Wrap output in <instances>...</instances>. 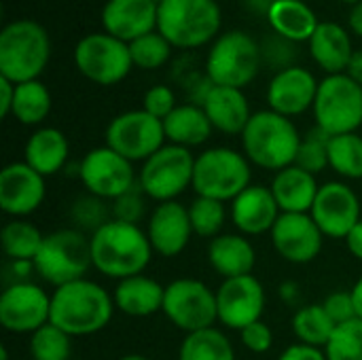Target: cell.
<instances>
[{"mask_svg": "<svg viewBox=\"0 0 362 360\" xmlns=\"http://www.w3.org/2000/svg\"><path fill=\"white\" fill-rule=\"evenodd\" d=\"M112 295L93 280L81 278L51 293V325L70 337L95 335L108 327L115 314Z\"/></svg>", "mask_w": 362, "mask_h": 360, "instance_id": "6da1fadb", "label": "cell"}, {"mask_svg": "<svg viewBox=\"0 0 362 360\" xmlns=\"http://www.w3.org/2000/svg\"><path fill=\"white\" fill-rule=\"evenodd\" d=\"M89 244L93 267L117 282L142 274L155 252L144 229L115 219L91 233Z\"/></svg>", "mask_w": 362, "mask_h": 360, "instance_id": "7a4b0ae2", "label": "cell"}, {"mask_svg": "<svg viewBox=\"0 0 362 360\" xmlns=\"http://www.w3.org/2000/svg\"><path fill=\"white\" fill-rule=\"evenodd\" d=\"M301 140L303 138L299 136L295 123L272 108L255 112L242 132V149L246 159L269 172H280L295 166Z\"/></svg>", "mask_w": 362, "mask_h": 360, "instance_id": "3957f363", "label": "cell"}, {"mask_svg": "<svg viewBox=\"0 0 362 360\" xmlns=\"http://www.w3.org/2000/svg\"><path fill=\"white\" fill-rule=\"evenodd\" d=\"M51 55L47 30L32 19H17L0 32V76L15 85L36 81Z\"/></svg>", "mask_w": 362, "mask_h": 360, "instance_id": "277c9868", "label": "cell"}, {"mask_svg": "<svg viewBox=\"0 0 362 360\" xmlns=\"http://www.w3.org/2000/svg\"><path fill=\"white\" fill-rule=\"evenodd\" d=\"M157 28L172 47L197 49L218 34L221 8L216 0H159Z\"/></svg>", "mask_w": 362, "mask_h": 360, "instance_id": "5b68a950", "label": "cell"}, {"mask_svg": "<svg viewBox=\"0 0 362 360\" xmlns=\"http://www.w3.org/2000/svg\"><path fill=\"white\" fill-rule=\"evenodd\" d=\"M250 185L252 163L244 153H238L229 146H214L195 157L193 191L199 197L231 204Z\"/></svg>", "mask_w": 362, "mask_h": 360, "instance_id": "8992f818", "label": "cell"}, {"mask_svg": "<svg viewBox=\"0 0 362 360\" xmlns=\"http://www.w3.org/2000/svg\"><path fill=\"white\" fill-rule=\"evenodd\" d=\"M34 267L36 274L55 289L85 278L89 267H93L89 238L78 229H57L45 236Z\"/></svg>", "mask_w": 362, "mask_h": 360, "instance_id": "52a82bcc", "label": "cell"}, {"mask_svg": "<svg viewBox=\"0 0 362 360\" xmlns=\"http://www.w3.org/2000/svg\"><path fill=\"white\" fill-rule=\"evenodd\" d=\"M261 68V47L240 30L221 34L206 59V74L212 85L242 89Z\"/></svg>", "mask_w": 362, "mask_h": 360, "instance_id": "ba28073f", "label": "cell"}, {"mask_svg": "<svg viewBox=\"0 0 362 360\" xmlns=\"http://www.w3.org/2000/svg\"><path fill=\"white\" fill-rule=\"evenodd\" d=\"M316 127L329 136L354 134L362 125V85L344 74H329L314 100Z\"/></svg>", "mask_w": 362, "mask_h": 360, "instance_id": "9c48e42d", "label": "cell"}, {"mask_svg": "<svg viewBox=\"0 0 362 360\" xmlns=\"http://www.w3.org/2000/svg\"><path fill=\"white\" fill-rule=\"evenodd\" d=\"M193 170L195 157L189 149L163 144L142 163L138 172V185L146 197L159 204L176 202L180 193L193 187Z\"/></svg>", "mask_w": 362, "mask_h": 360, "instance_id": "30bf717a", "label": "cell"}, {"mask_svg": "<svg viewBox=\"0 0 362 360\" xmlns=\"http://www.w3.org/2000/svg\"><path fill=\"white\" fill-rule=\"evenodd\" d=\"M165 318L185 335L212 329L218 323L216 291L195 278H178L165 286Z\"/></svg>", "mask_w": 362, "mask_h": 360, "instance_id": "8fae6325", "label": "cell"}, {"mask_svg": "<svg viewBox=\"0 0 362 360\" xmlns=\"http://www.w3.org/2000/svg\"><path fill=\"white\" fill-rule=\"evenodd\" d=\"M74 64L85 79L104 87L121 83L134 66L129 45L110 34L81 38L74 47Z\"/></svg>", "mask_w": 362, "mask_h": 360, "instance_id": "7c38bea8", "label": "cell"}, {"mask_svg": "<svg viewBox=\"0 0 362 360\" xmlns=\"http://www.w3.org/2000/svg\"><path fill=\"white\" fill-rule=\"evenodd\" d=\"M165 140L163 121L148 115L146 110H127L115 117L106 127V146L132 163H144L163 146Z\"/></svg>", "mask_w": 362, "mask_h": 360, "instance_id": "4fadbf2b", "label": "cell"}, {"mask_svg": "<svg viewBox=\"0 0 362 360\" xmlns=\"http://www.w3.org/2000/svg\"><path fill=\"white\" fill-rule=\"evenodd\" d=\"M78 178L87 193L106 202L117 199L138 182L134 163L110 146L91 149L78 163Z\"/></svg>", "mask_w": 362, "mask_h": 360, "instance_id": "5bb4252c", "label": "cell"}, {"mask_svg": "<svg viewBox=\"0 0 362 360\" xmlns=\"http://www.w3.org/2000/svg\"><path fill=\"white\" fill-rule=\"evenodd\" d=\"M51 320V295L34 282H13L0 295V325L8 333L32 335Z\"/></svg>", "mask_w": 362, "mask_h": 360, "instance_id": "9a60e30c", "label": "cell"}, {"mask_svg": "<svg viewBox=\"0 0 362 360\" xmlns=\"http://www.w3.org/2000/svg\"><path fill=\"white\" fill-rule=\"evenodd\" d=\"M310 214L325 238L346 240V236L362 221L361 199L350 185L331 180L320 185Z\"/></svg>", "mask_w": 362, "mask_h": 360, "instance_id": "2e32d148", "label": "cell"}, {"mask_svg": "<svg viewBox=\"0 0 362 360\" xmlns=\"http://www.w3.org/2000/svg\"><path fill=\"white\" fill-rule=\"evenodd\" d=\"M216 310L223 327L242 331L261 320L265 310V289L252 274L223 280L216 289Z\"/></svg>", "mask_w": 362, "mask_h": 360, "instance_id": "e0dca14e", "label": "cell"}, {"mask_svg": "<svg viewBox=\"0 0 362 360\" xmlns=\"http://www.w3.org/2000/svg\"><path fill=\"white\" fill-rule=\"evenodd\" d=\"M269 233L276 252L295 265L312 263L325 244V233L314 223L312 214H280Z\"/></svg>", "mask_w": 362, "mask_h": 360, "instance_id": "ac0fdd59", "label": "cell"}, {"mask_svg": "<svg viewBox=\"0 0 362 360\" xmlns=\"http://www.w3.org/2000/svg\"><path fill=\"white\" fill-rule=\"evenodd\" d=\"M45 176L25 161H15L0 172V208L13 219L30 216L45 202Z\"/></svg>", "mask_w": 362, "mask_h": 360, "instance_id": "d6986e66", "label": "cell"}, {"mask_svg": "<svg viewBox=\"0 0 362 360\" xmlns=\"http://www.w3.org/2000/svg\"><path fill=\"white\" fill-rule=\"evenodd\" d=\"M146 236L153 250L159 257H178L191 242L193 227L189 219V208L178 202L159 204L146 223Z\"/></svg>", "mask_w": 362, "mask_h": 360, "instance_id": "ffe728a7", "label": "cell"}, {"mask_svg": "<svg viewBox=\"0 0 362 360\" xmlns=\"http://www.w3.org/2000/svg\"><path fill=\"white\" fill-rule=\"evenodd\" d=\"M318 85L320 83H316L310 70L293 66L282 72H276L267 87V102L274 112L291 119L303 115L308 108H314Z\"/></svg>", "mask_w": 362, "mask_h": 360, "instance_id": "44dd1931", "label": "cell"}, {"mask_svg": "<svg viewBox=\"0 0 362 360\" xmlns=\"http://www.w3.org/2000/svg\"><path fill=\"white\" fill-rule=\"evenodd\" d=\"M157 0H108L102 11V23L106 34L132 42L157 28Z\"/></svg>", "mask_w": 362, "mask_h": 360, "instance_id": "7402d4cb", "label": "cell"}, {"mask_svg": "<svg viewBox=\"0 0 362 360\" xmlns=\"http://www.w3.org/2000/svg\"><path fill=\"white\" fill-rule=\"evenodd\" d=\"M229 214L242 236H263L274 229L282 212L269 187L250 185L231 202Z\"/></svg>", "mask_w": 362, "mask_h": 360, "instance_id": "603a6c76", "label": "cell"}, {"mask_svg": "<svg viewBox=\"0 0 362 360\" xmlns=\"http://www.w3.org/2000/svg\"><path fill=\"white\" fill-rule=\"evenodd\" d=\"M202 108L206 110L212 127L229 136H242L252 117L246 95L235 87L212 85L202 102Z\"/></svg>", "mask_w": 362, "mask_h": 360, "instance_id": "cb8c5ba5", "label": "cell"}, {"mask_svg": "<svg viewBox=\"0 0 362 360\" xmlns=\"http://www.w3.org/2000/svg\"><path fill=\"white\" fill-rule=\"evenodd\" d=\"M269 189L282 214H310L320 185L314 174L299 166H288L276 172Z\"/></svg>", "mask_w": 362, "mask_h": 360, "instance_id": "d4e9b609", "label": "cell"}, {"mask_svg": "<svg viewBox=\"0 0 362 360\" xmlns=\"http://www.w3.org/2000/svg\"><path fill=\"white\" fill-rule=\"evenodd\" d=\"M163 297L165 286L144 274L119 280L112 293L115 308L132 318H148L157 312H163Z\"/></svg>", "mask_w": 362, "mask_h": 360, "instance_id": "484cf974", "label": "cell"}, {"mask_svg": "<svg viewBox=\"0 0 362 360\" xmlns=\"http://www.w3.org/2000/svg\"><path fill=\"white\" fill-rule=\"evenodd\" d=\"M208 261L223 280L250 276L257 265V250L250 240L242 233H221L210 240Z\"/></svg>", "mask_w": 362, "mask_h": 360, "instance_id": "4316f807", "label": "cell"}, {"mask_svg": "<svg viewBox=\"0 0 362 360\" xmlns=\"http://www.w3.org/2000/svg\"><path fill=\"white\" fill-rule=\"evenodd\" d=\"M70 155V144L64 132L55 127H40L30 134L23 146V161L38 174L53 176L66 168Z\"/></svg>", "mask_w": 362, "mask_h": 360, "instance_id": "83f0119b", "label": "cell"}, {"mask_svg": "<svg viewBox=\"0 0 362 360\" xmlns=\"http://www.w3.org/2000/svg\"><path fill=\"white\" fill-rule=\"evenodd\" d=\"M310 53L314 62L329 74H344L354 55L348 32L335 21L318 23L310 38Z\"/></svg>", "mask_w": 362, "mask_h": 360, "instance_id": "f1b7e54d", "label": "cell"}, {"mask_svg": "<svg viewBox=\"0 0 362 360\" xmlns=\"http://www.w3.org/2000/svg\"><path fill=\"white\" fill-rule=\"evenodd\" d=\"M165 138L176 146H199L212 134V123L206 110L197 104H180L163 119Z\"/></svg>", "mask_w": 362, "mask_h": 360, "instance_id": "f546056e", "label": "cell"}, {"mask_svg": "<svg viewBox=\"0 0 362 360\" xmlns=\"http://www.w3.org/2000/svg\"><path fill=\"white\" fill-rule=\"evenodd\" d=\"M267 19L276 34L293 42L310 40L318 28L314 11L303 0H276Z\"/></svg>", "mask_w": 362, "mask_h": 360, "instance_id": "4dcf8cb0", "label": "cell"}, {"mask_svg": "<svg viewBox=\"0 0 362 360\" xmlns=\"http://www.w3.org/2000/svg\"><path fill=\"white\" fill-rule=\"evenodd\" d=\"M178 360H235V350L229 337L212 327L185 335L178 348Z\"/></svg>", "mask_w": 362, "mask_h": 360, "instance_id": "1f68e13d", "label": "cell"}, {"mask_svg": "<svg viewBox=\"0 0 362 360\" xmlns=\"http://www.w3.org/2000/svg\"><path fill=\"white\" fill-rule=\"evenodd\" d=\"M293 333L299 339V344L325 350L331 335L335 333V323L329 318L322 303H310V306H301L295 312Z\"/></svg>", "mask_w": 362, "mask_h": 360, "instance_id": "d6a6232c", "label": "cell"}, {"mask_svg": "<svg viewBox=\"0 0 362 360\" xmlns=\"http://www.w3.org/2000/svg\"><path fill=\"white\" fill-rule=\"evenodd\" d=\"M42 240L45 236L38 231V227L23 219L8 221L0 231L2 252L11 261H34L42 246Z\"/></svg>", "mask_w": 362, "mask_h": 360, "instance_id": "836d02e7", "label": "cell"}, {"mask_svg": "<svg viewBox=\"0 0 362 360\" xmlns=\"http://www.w3.org/2000/svg\"><path fill=\"white\" fill-rule=\"evenodd\" d=\"M51 112V93L36 79L15 85V102L11 115L23 125H38Z\"/></svg>", "mask_w": 362, "mask_h": 360, "instance_id": "e575fe53", "label": "cell"}, {"mask_svg": "<svg viewBox=\"0 0 362 360\" xmlns=\"http://www.w3.org/2000/svg\"><path fill=\"white\" fill-rule=\"evenodd\" d=\"M329 168L344 178H362V136L341 134L329 140Z\"/></svg>", "mask_w": 362, "mask_h": 360, "instance_id": "d590c367", "label": "cell"}, {"mask_svg": "<svg viewBox=\"0 0 362 360\" xmlns=\"http://www.w3.org/2000/svg\"><path fill=\"white\" fill-rule=\"evenodd\" d=\"M28 350L32 360H70L72 337L49 323L30 335Z\"/></svg>", "mask_w": 362, "mask_h": 360, "instance_id": "8d00e7d4", "label": "cell"}, {"mask_svg": "<svg viewBox=\"0 0 362 360\" xmlns=\"http://www.w3.org/2000/svg\"><path fill=\"white\" fill-rule=\"evenodd\" d=\"M189 219H191V227L195 236L214 240L221 236L225 219H227L225 204L197 195L189 206Z\"/></svg>", "mask_w": 362, "mask_h": 360, "instance_id": "74e56055", "label": "cell"}, {"mask_svg": "<svg viewBox=\"0 0 362 360\" xmlns=\"http://www.w3.org/2000/svg\"><path fill=\"white\" fill-rule=\"evenodd\" d=\"M129 53H132L134 66L142 70H155V68H161L170 59L172 45L159 32H148L129 42Z\"/></svg>", "mask_w": 362, "mask_h": 360, "instance_id": "f35d334b", "label": "cell"}, {"mask_svg": "<svg viewBox=\"0 0 362 360\" xmlns=\"http://www.w3.org/2000/svg\"><path fill=\"white\" fill-rule=\"evenodd\" d=\"M327 360H362V320L354 318L335 327L329 344L325 346Z\"/></svg>", "mask_w": 362, "mask_h": 360, "instance_id": "ab89813d", "label": "cell"}, {"mask_svg": "<svg viewBox=\"0 0 362 360\" xmlns=\"http://www.w3.org/2000/svg\"><path fill=\"white\" fill-rule=\"evenodd\" d=\"M70 219L76 225L74 229H78L83 233L85 231L95 233L102 225H106L112 219V214H110V206L106 204V199H100L91 193H87L72 204Z\"/></svg>", "mask_w": 362, "mask_h": 360, "instance_id": "60d3db41", "label": "cell"}, {"mask_svg": "<svg viewBox=\"0 0 362 360\" xmlns=\"http://www.w3.org/2000/svg\"><path fill=\"white\" fill-rule=\"evenodd\" d=\"M329 140H331V136L325 134L322 129H318V127L312 129L301 140L295 166L303 168L305 172H310L314 176L318 172H322L325 168H329Z\"/></svg>", "mask_w": 362, "mask_h": 360, "instance_id": "b9f144b4", "label": "cell"}, {"mask_svg": "<svg viewBox=\"0 0 362 360\" xmlns=\"http://www.w3.org/2000/svg\"><path fill=\"white\" fill-rule=\"evenodd\" d=\"M261 47V64L282 72L286 68H293V62L297 57V45L280 34H272L263 40Z\"/></svg>", "mask_w": 362, "mask_h": 360, "instance_id": "7bdbcfd3", "label": "cell"}, {"mask_svg": "<svg viewBox=\"0 0 362 360\" xmlns=\"http://www.w3.org/2000/svg\"><path fill=\"white\" fill-rule=\"evenodd\" d=\"M144 210H146V195L138 182L129 191H125L123 195L110 202V214L115 221H121V223L138 225L144 216Z\"/></svg>", "mask_w": 362, "mask_h": 360, "instance_id": "ee69618b", "label": "cell"}, {"mask_svg": "<svg viewBox=\"0 0 362 360\" xmlns=\"http://www.w3.org/2000/svg\"><path fill=\"white\" fill-rule=\"evenodd\" d=\"M322 308L329 314V318L335 323V327L346 325V323L356 318V308H354V299H352L350 291H335V293H331L322 301Z\"/></svg>", "mask_w": 362, "mask_h": 360, "instance_id": "f6af8a7d", "label": "cell"}, {"mask_svg": "<svg viewBox=\"0 0 362 360\" xmlns=\"http://www.w3.org/2000/svg\"><path fill=\"white\" fill-rule=\"evenodd\" d=\"M176 108V98L174 91L165 85H155L144 93V102H142V110H146L148 115L157 117V119H165L172 110Z\"/></svg>", "mask_w": 362, "mask_h": 360, "instance_id": "bcb514c9", "label": "cell"}, {"mask_svg": "<svg viewBox=\"0 0 362 360\" xmlns=\"http://www.w3.org/2000/svg\"><path fill=\"white\" fill-rule=\"evenodd\" d=\"M240 339H242V346L252 352V354H265L272 350V344H274V333L272 329L263 323V320H257L248 327H244L240 331Z\"/></svg>", "mask_w": 362, "mask_h": 360, "instance_id": "7dc6e473", "label": "cell"}, {"mask_svg": "<svg viewBox=\"0 0 362 360\" xmlns=\"http://www.w3.org/2000/svg\"><path fill=\"white\" fill-rule=\"evenodd\" d=\"M278 360H327V354L320 348H312L305 344H293L278 356Z\"/></svg>", "mask_w": 362, "mask_h": 360, "instance_id": "c3c4849f", "label": "cell"}, {"mask_svg": "<svg viewBox=\"0 0 362 360\" xmlns=\"http://www.w3.org/2000/svg\"><path fill=\"white\" fill-rule=\"evenodd\" d=\"M15 102V83L0 76V117H8Z\"/></svg>", "mask_w": 362, "mask_h": 360, "instance_id": "681fc988", "label": "cell"}, {"mask_svg": "<svg viewBox=\"0 0 362 360\" xmlns=\"http://www.w3.org/2000/svg\"><path fill=\"white\" fill-rule=\"evenodd\" d=\"M36 272L34 261H11V274L15 282H30V274Z\"/></svg>", "mask_w": 362, "mask_h": 360, "instance_id": "f907efd6", "label": "cell"}, {"mask_svg": "<svg viewBox=\"0 0 362 360\" xmlns=\"http://www.w3.org/2000/svg\"><path fill=\"white\" fill-rule=\"evenodd\" d=\"M346 246L352 252V257H356V259L362 261V221L346 236Z\"/></svg>", "mask_w": 362, "mask_h": 360, "instance_id": "816d5d0a", "label": "cell"}, {"mask_svg": "<svg viewBox=\"0 0 362 360\" xmlns=\"http://www.w3.org/2000/svg\"><path fill=\"white\" fill-rule=\"evenodd\" d=\"M244 4H246V8H248L252 15H263V17H267L269 11H272V6L276 4V0H244Z\"/></svg>", "mask_w": 362, "mask_h": 360, "instance_id": "f5cc1de1", "label": "cell"}, {"mask_svg": "<svg viewBox=\"0 0 362 360\" xmlns=\"http://www.w3.org/2000/svg\"><path fill=\"white\" fill-rule=\"evenodd\" d=\"M346 74H348L350 79H354L358 85H362V51H354V55H352V59H350V64H348Z\"/></svg>", "mask_w": 362, "mask_h": 360, "instance_id": "db71d44e", "label": "cell"}, {"mask_svg": "<svg viewBox=\"0 0 362 360\" xmlns=\"http://www.w3.org/2000/svg\"><path fill=\"white\" fill-rule=\"evenodd\" d=\"M280 297L286 301V303H295L297 301V297H299V286L295 284V282H284L282 286H280Z\"/></svg>", "mask_w": 362, "mask_h": 360, "instance_id": "11a10c76", "label": "cell"}, {"mask_svg": "<svg viewBox=\"0 0 362 360\" xmlns=\"http://www.w3.org/2000/svg\"><path fill=\"white\" fill-rule=\"evenodd\" d=\"M348 21H350L352 32L362 36V2L354 4V8L350 11V19H348Z\"/></svg>", "mask_w": 362, "mask_h": 360, "instance_id": "9f6ffc18", "label": "cell"}, {"mask_svg": "<svg viewBox=\"0 0 362 360\" xmlns=\"http://www.w3.org/2000/svg\"><path fill=\"white\" fill-rule=\"evenodd\" d=\"M352 299H354V308H356V318L362 320V278L352 286Z\"/></svg>", "mask_w": 362, "mask_h": 360, "instance_id": "6f0895ef", "label": "cell"}, {"mask_svg": "<svg viewBox=\"0 0 362 360\" xmlns=\"http://www.w3.org/2000/svg\"><path fill=\"white\" fill-rule=\"evenodd\" d=\"M119 360H151L146 359V356H142V354H127V356H123V359Z\"/></svg>", "mask_w": 362, "mask_h": 360, "instance_id": "680465c9", "label": "cell"}, {"mask_svg": "<svg viewBox=\"0 0 362 360\" xmlns=\"http://www.w3.org/2000/svg\"><path fill=\"white\" fill-rule=\"evenodd\" d=\"M344 2H354V4H358V2H362V0H344Z\"/></svg>", "mask_w": 362, "mask_h": 360, "instance_id": "91938a15", "label": "cell"}, {"mask_svg": "<svg viewBox=\"0 0 362 360\" xmlns=\"http://www.w3.org/2000/svg\"><path fill=\"white\" fill-rule=\"evenodd\" d=\"M70 360H74V359H70Z\"/></svg>", "mask_w": 362, "mask_h": 360, "instance_id": "94428289", "label": "cell"}]
</instances>
